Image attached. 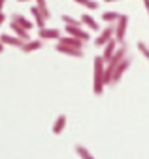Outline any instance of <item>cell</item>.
Here are the masks:
<instances>
[{"instance_id":"obj_1","label":"cell","mask_w":149,"mask_h":159,"mask_svg":"<svg viewBox=\"0 0 149 159\" xmlns=\"http://www.w3.org/2000/svg\"><path fill=\"white\" fill-rule=\"evenodd\" d=\"M95 72H92V93L96 97H100L104 93V68H106V61L102 59V55H96L95 57Z\"/></svg>"},{"instance_id":"obj_2","label":"cell","mask_w":149,"mask_h":159,"mask_svg":"<svg viewBox=\"0 0 149 159\" xmlns=\"http://www.w3.org/2000/svg\"><path fill=\"white\" fill-rule=\"evenodd\" d=\"M130 65H132V59H130V55L128 57H125L123 61L115 66V70H113V76H111V84L109 85H115V84H119L121 80H123V76H125V72L130 68Z\"/></svg>"},{"instance_id":"obj_3","label":"cell","mask_w":149,"mask_h":159,"mask_svg":"<svg viewBox=\"0 0 149 159\" xmlns=\"http://www.w3.org/2000/svg\"><path fill=\"white\" fill-rule=\"evenodd\" d=\"M113 36H115V27H113V25H108V27L100 29V30H98V36L95 38V46H96V48H104Z\"/></svg>"},{"instance_id":"obj_4","label":"cell","mask_w":149,"mask_h":159,"mask_svg":"<svg viewBox=\"0 0 149 159\" xmlns=\"http://www.w3.org/2000/svg\"><path fill=\"white\" fill-rule=\"evenodd\" d=\"M126 29H128V15H125V13H121V17L115 21V40L119 44H123L125 42V36H126Z\"/></svg>"},{"instance_id":"obj_5","label":"cell","mask_w":149,"mask_h":159,"mask_svg":"<svg viewBox=\"0 0 149 159\" xmlns=\"http://www.w3.org/2000/svg\"><path fill=\"white\" fill-rule=\"evenodd\" d=\"M55 51H57V53H62V55H68V57H76V59H83V57H85L83 49L72 48V46H66V44H61V42H57Z\"/></svg>"},{"instance_id":"obj_6","label":"cell","mask_w":149,"mask_h":159,"mask_svg":"<svg viewBox=\"0 0 149 159\" xmlns=\"http://www.w3.org/2000/svg\"><path fill=\"white\" fill-rule=\"evenodd\" d=\"M64 30H66V34L76 36V38L83 40V42H89V38H91L89 30H85L83 25H81V27H76V25H64Z\"/></svg>"},{"instance_id":"obj_7","label":"cell","mask_w":149,"mask_h":159,"mask_svg":"<svg viewBox=\"0 0 149 159\" xmlns=\"http://www.w3.org/2000/svg\"><path fill=\"white\" fill-rule=\"evenodd\" d=\"M61 36H62V32L59 29H49V27L38 29V38H42V40H59Z\"/></svg>"},{"instance_id":"obj_8","label":"cell","mask_w":149,"mask_h":159,"mask_svg":"<svg viewBox=\"0 0 149 159\" xmlns=\"http://www.w3.org/2000/svg\"><path fill=\"white\" fill-rule=\"evenodd\" d=\"M57 42H61V44H66V46H72V48H78V49H83L85 48V44L87 42H83V40H79V38H76V36H70V34H62Z\"/></svg>"},{"instance_id":"obj_9","label":"cell","mask_w":149,"mask_h":159,"mask_svg":"<svg viewBox=\"0 0 149 159\" xmlns=\"http://www.w3.org/2000/svg\"><path fill=\"white\" fill-rule=\"evenodd\" d=\"M117 48H119V42H117V40H115V38H111V40H109V42H108V44L104 46V51H102L100 55H102V59H104V61H106V63L109 61V59H111V57H113V53L117 51Z\"/></svg>"},{"instance_id":"obj_10","label":"cell","mask_w":149,"mask_h":159,"mask_svg":"<svg viewBox=\"0 0 149 159\" xmlns=\"http://www.w3.org/2000/svg\"><path fill=\"white\" fill-rule=\"evenodd\" d=\"M0 40H2V42L6 44V46H11V48H23L25 46V40L23 38H19V36H11V34H0Z\"/></svg>"},{"instance_id":"obj_11","label":"cell","mask_w":149,"mask_h":159,"mask_svg":"<svg viewBox=\"0 0 149 159\" xmlns=\"http://www.w3.org/2000/svg\"><path fill=\"white\" fill-rule=\"evenodd\" d=\"M42 46H44V40L42 38H30L28 42H25V46L21 48V51L23 53H32V51H38V49H42Z\"/></svg>"},{"instance_id":"obj_12","label":"cell","mask_w":149,"mask_h":159,"mask_svg":"<svg viewBox=\"0 0 149 159\" xmlns=\"http://www.w3.org/2000/svg\"><path fill=\"white\" fill-rule=\"evenodd\" d=\"M30 15H32V19H34V25L38 27V29H44V27H45V21H47V19L44 17V13L40 11L38 6H32V8H30Z\"/></svg>"},{"instance_id":"obj_13","label":"cell","mask_w":149,"mask_h":159,"mask_svg":"<svg viewBox=\"0 0 149 159\" xmlns=\"http://www.w3.org/2000/svg\"><path fill=\"white\" fill-rule=\"evenodd\" d=\"M10 29H11V32H13L15 36H19V38H23L25 42H28V40H30V30L23 29L21 25H17L15 21H11V23H10Z\"/></svg>"},{"instance_id":"obj_14","label":"cell","mask_w":149,"mask_h":159,"mask_svg":"<svg viewBox=\"0 0 149 159\" xmlns=\"http://www.w3.org/2000/svg\"><path fill=\"white\" fill-rule=\"evenodd\" d=\"M11 21H15L17 25H21V27L27 29V30H32V27H34V23L30 21V19L25 17V15H21V13H13V15H11Z\"/></svg>"},{"instance_id":"obj_15","label":"cell","mask_w":149,"mask_h":159,"mask_svg":"<svg viewBox=\"0 0 149 159\" xmlns=\"http://www.w3.org/2000/svg\"><path fill=\"white\" fill-rule=\"evenodd\" d=\"M79 19H81V23H83L85 27H89V30H95V32L100 30V23H96V19H95V17H91L89 13H83Z\"/></svg>"},{"instance_id":"obj_16","label":"cell","mask_w":149,"mask_h":159,"mask_svg":"<svg viewBox=\"0 0 149 159\" xmlns=\"http://www.w3.org/2000/svg\"><path fill=\"white\" fill-rule=\"evenodd\" d=\"M64 127H66V116H64V114H61L57 119H55V123H53L51 131H53V134H61V133L64 131Z\"/></svg>"},{"instance_id":"obj_17","label":"cell","mask_w":149,"mask_h":159,"mask_svg":"<svg viewBox=\"0 0 149 159\" xmlns=\"http://www.w3.org/2000/svg\"><path fill=\"white\" fill-rule=\"evenodd\" d=\"M119 17H121V13H119V11H104V13H102V21L111 25V23H115Z\"/></svg>"},{"instance_id":"obj_18","label":"cell","mask_w":149,"mask_h":159,"mask_svg":"<svg viewBox=\"0 0 149 159\" xmlns=\"http://www.w3.org/2000/svg\"><path fill=\"white\" fill-rule=\"evenodd\" d=\"M74 152H76V155H79V157H83V159H92L95 155H92L87 148H83L81 144H76V148H74Z\"/></svg>"},{"instance_id":"obj_19","label":"cell","mask_w":149,"mask_h":159,"mask_svg":"<svg viewBox=\"0 0 149 159\" xmlns=\"http://www.w3.org/2000/svg\"><path fill=\"white\" fill-rule=\"evenodd\" d=\"M36 6L40 8V11L44 13V17L49 21V19H51V11H49V8H47V0H36Z\"/></svg>"},{"instance_id":"obj_20","label":"cell","mask_w":149,"mask_h":159,"mask_svg":"<svg viewBox=\"0 0 149 159\" xmlns=\"http://www.w3.org/2000/svg\"><path fill=\"white\" fill-rule=\"evenodd\" d=\"M61 21L64 23V25H76V27H81L83 23H81V19H76V17H72V15H61Z\"/></svg>"},{"instance_id":"obj_21","label":"cell","mask_w":149,"mask_h":159,"mask_svg":"<svg viewBox=\"0 0 149 159\" xmlns=\"http://www.w3.org/2000/svg\"><path fill=\"white\" fill-rule=\"evenodd\" d=\"M74 2H78L79 6H85V8H89V10H96V8H98V2H96V0H74Z\"/></svg>"},{"instance_id":"obj_22","label":"cell","mask_w":149,"mask_h":159,"mask_svg":"<svg viewBox=\"0 0 149 159\" xmlns=\"http://www.w3.org/2000/svg\"><path fill=\"white\" fill-rule=\"evenodd\" d=\"M138 51L147 59V61H149V46L147 44H143V42H138Z\"/></svg>"},{"instance_id":"obj_23","label":"cell","mask_w":149,"mask_h":159,"mask_svg":"<svg viewBox=\"0 0 149 159\" xmlns=\"http://www.w3.org/2000/svg\"><path fill=\"white\" fill-rule=\"evenodd\" d=\"M4 21H6V15H4V11H0V27H2Z\"/></svg>"},{"instance_id":"obj_24","label":"cell","mask_w":149,"mask_h":159,"mask_svg":"<svg viewBox=\"0 0 149 159\" xmlns=\"http://www.w3.org/2000/svg\"><path fill=\"white\" fill-rule=\"evenodd\" d=\"M143 2V6H145V11H147V15H149V0H142Z\"/></svg>"},{"instance_id":"obj_25","label":"cell","mask_w":149,"mask_h":159,"mask_svg":"<svg viewBox=\"0 0 149 159\" xmlns=\"http://www.w3.org/2000/svg\"><path fill=\"white\" fill-rule=\"evenodd\" d=\"M4 49H6V44L2 42V40H0V53H4Z\"/></svg>"},{"instance_id":"obj_26","label":"cell","mask_w":149,"mask_h":159,"mask_svg":"<svg viewBox=\"0 0 149 159\" xmlns=\"http://www.w3.org/2000/svg\"><path fill=\"white\" fill-rule=\"evenodd\" d=\"M4 4H6V0H0V11L4 10Z\"/></svg>"},{"instance_id":"obj_27","label":"cell","mask_w":149,"mask_h":159,"mask_svg":"<svg viewBox=\"0 0 149 159\" xmlns=\"http://www.w3.org/2000/svg\"><path fill=\"white\" fill-rule=\"evenodd\" d=\"M106 4H111V2H119V0H104Z\"/></svg>"},{"instance_id":"obj_28","label":"cell","mask_w":149,"mask_h":159,"mask_svg":"<svg viewBox=\"0 0 149 159\" xmlns=\"http://www.w3.org/2000/svg\"><path fill=\"white\" fill-rule=\"evenodd\" d=\"M17 2H32V0H17Z\"/></svg>"}]
</instances>
